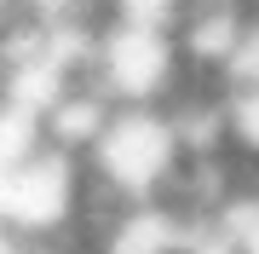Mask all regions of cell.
<instances>
[{"instance_id":"1","label":"cell","mask_w":259,"mask_h":254,"mask_svg":"<svg viewBox=\"0 0 259 254\" xmlns=\"http://www.w3.org/2000/svg\"><path fill=\"white\" fill-rule=\"evenodd\" d=\"M185 151H190L185 127H179V116L167 104H121L87 162L98 173H110L121 191H133L139 202H156L167 191V179L179 173Z\"/></svg>"},{"instance_id":"2","label":"cell","mask_w":259,"mask_h":254,"mask_svg":"<svg viewBox=\"0 0 259 254\" xmlns=\"http://www.w3.org/2000/svg\"><path fill=\"white\" fill-rule=\"evenodd\" d=\"M185 76V41L161 23H110L93 52V81L115 104H167Z\"/></svg>"},{"instance_id":"3","label":"cell","mask_w":259,"mask_h":254,"mask_svg":"<svg viewBox=\"0 0 259 254\" xmlns=\"http://www.w3.org/2000/svg\"><path fill=\"white\" fill-rule=\"evenodd\" d=\"M81 168H87V156L58 151V144H40L35 156L6 162V185H0L6 231H18V237L64 231L75 220V202H81Z\"/></svg>"}]
</instances>
